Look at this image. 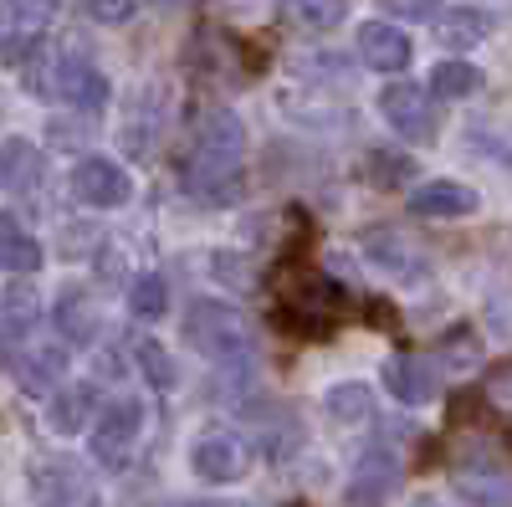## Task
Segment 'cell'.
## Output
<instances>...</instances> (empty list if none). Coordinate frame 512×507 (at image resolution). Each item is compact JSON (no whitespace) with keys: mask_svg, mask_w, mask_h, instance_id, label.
<instances>
[{"mask_svg":"<svg viewBox=\"0 0 512 507\" xmlns=\"http://www.w3.org/2000/svg\"><path fill=\"white\" fill-rule=\"evenodd\" d=\"M318 410H323V420H333V426H359V420H369V410H374V390L364 385V379H338V385L323 390Z\"/></svg>","mask_w":512,"mask_h":507,"instance_id":"obj_15","label":"cell"},{"mask_svg":"<svg viewBox=\"0 0 512 507\" xmlns=\"http://www.w3.org/2000/svg\"><path fill=\"white\" fill-rule=\"evenodd\" d=\"M72 195H77V205H88V210H123L128 200H134V175H128L118 159L88 154V159H77V169H72Z\"/></svg>","mask_w":512,"mask_h":507,"instance_id":"obj_4","label":"cell"},{"mask_svg":"<svg viewBox=\"0 0 512 507\" xmlns=\"http://www.w3.org/2000/svg\"><path fill=\"white\" fill-rule=\"evenodd\" d=\"M57 323H62L67 338H82V333L93 328V323H88V308H77V287L62 292V313H57Z\"/></svg>","mask_w":512,"mask_h":507,"instance_id":"obj_28","label":"cell"},{"mask_svg":"<svg viewBox=\"0 0 512 507\" xmlns=\"http://www.w3.org/2000/svg\"><path fill=\"white\" fill-rule=\"evenodd\" d=\"M487 36H492V16L477 11V6H456V11L441 16V41L451 52H472V47H482Z\"/></svg>","mask_w":512,"mask_h":507,"instance_id":"obj_19","label":"cell"},{"mask_svg":"<svg viewBox=\"0 0 512 507\" xmlns=\"http://www.w3.org/2000/svg\"><path fill=\"white\" fill-rule=\"evenodd\" d=\"M379 11H390L395 21H431L441 0H379Z\"/></svg>","mask_w":512,"mask_h":507,"instance_id":"obj_27","label":"cell"},{"mask_svg":"<svg viewBox=\"0 0 512 507\" xmlns=\"http://www.w3.org/2000/svg\"><path fill=\"white\" fill-rule=\"evenodd\" d=\"M0 267H6L11 277H36L41 267H47V251H41V241L31 231L16 226V216H6V226H0Z\"/></svg>","mask_w":512,"mask_h":507,"instance_id":"obj_16","label":"cell"},{"mask_svg":"<svg viewBox=\"0 0 512 507\" xmlns=\"http://www.w3.org/2000/svg\"><path fill=\"white\" fill-rule=\"evenodd\" d=\"M241 159H246V123L231 108H210L195 129V149H190V164H185L190 200H210V205L226 200Z\"/></svg>","mask_w":512,"mask_h":507,"instance_id":"obj_1","label":"cell"},{"mask_svg":"<svg viewBox=\"0 0 512 507\" xmlns=\"http://www.w3.org/2000/svg\"><path fill=\"white\" fill-rule=\"evenodd\" d=\"M415 507H436V497H415Z\"/></svg>","mask_w":512,"mask_h":507,"instance_id":"obj_31","label":"cell"},{"mask_svg":"<svg viewBox=\"0 0 512 507\" xmlns=\"http://www.w3.org/2000/svg\"><path fill=\"white\" fill-rule=\"evenodd\" d=\"M456 507H512V477H492V472H466L451 482Z\"/></svg>","mask_w":512,"mask_h":507,"instance_id":"obj_18","label":"cell"},{"mask_svg":"<svg viewBox=\"0 0 512 507\" xmlns=\"http://www.w3.org/2000/svg\"><path fill=\"white\" fill-rule=\"evenodd\" d=\"M477 205H482V195L451 175L410 190V216H425V221H461V216H477Z\"/></svg>","mask_w":512,"mask_h":507,"instance_id":"obj_5","label":"cell"},{"mask_svg":"<svg viewBox=\"0 0 512 507\" xmlns=\"http://www.w3.org/2000/svg\"><path fill=\"white\" fill-rule=\"evenodd\" d=\"M364 257H369L374 272H384L390 282H420L425 272H431V262H425L420 251L405 236H395V231H374L364 241Z\"/></svg>","mask_w":512,"mask_h":507,"instance_id":"obj_9","label":"cell"},{"mask_svg":"<svg viewBox=\"0 0 512 507\" xmlns=\"http://www.w3.org/2000/svg\"><path fill=\"white\" fill-rule=\"evenodd\" d=\"M379 118L390 123L400 139H425L431 134V103H425V88H415V82H390V88H379Z\"/></svg>","mask_w":512,"mask_h":507,"instance_id":"obj_8","label":"cell"},{"mask_svg":"<svg viewBox=\"0 0 512 507\" xmlns=\"http://www.w3.org/2000/svg\"><path fill=\"white\" fill-rule=\"evenodd\" d=\"M57 93L67 98V108L93 113V108L108 103V77H103V67H93L88 57H62V67H57Z\"/></svg>","mask_w":512,"mask_h":507,"instance_id":"obj_13","label":"cell"},{"mask_svg":"<svg viewBox=\"0 0 512 507\" xmlns=\"http://www.w3.org/2000/svg\"><path fill=\"white\" fill-rule=\"evenodd\" d=\"M139 436H144V400L123 395V400L103 405V415L93 420V431H88V451H93L98 467L123 472L128 461H134V451H139Z\"/></svg>","mask_w":512,"mask_h":507,"instance_id":"obj_3","label":"cell"},{"mask_svg":"<svg viewBox=\"0 0 512 507\" xmlns=\"http://www.w3.org/2000/svg\"><path fill=\"white\" fill-rule=\"evenodd\" d=\"M98 415H103L98 385H62L57 395H47V426L57 436H82V426L93 431Z\"/></svg>","mask_w":512,"mask_h":507,"instance_id":"obj_10","label":"cell"},{"mask_svg":"<svg viewBox=\"0 0 512 507\" xmlns=\"http://www.w3.org/2000/svg\"><path fill=\"white\" fill-rule=\"evenodd\" d=\"M395 487H400V456L390 446H369L359 456V467H354L344 497H349V507H379Z\"/></svg>","mask_w":512,"mask_h":507,"instance_id":"obj_6","label":"cell"},{"mask_svg":"<svg viewBox=\"0 0 512 507\" xmlns=\"http://www.w3.org/2000/svg\"><path fill=\"white\" fill-rule=\"evenodd\" d=\"M31 492L41 507H77L72 492H77V477L62 467V461H41V467L31 472Z\"/></svg>","mask_w":512,"mask_h":507,"instance_id":"obj_20","label":"cell"},{"mask_svg":"<svg viewBox=\"0 0 512 507\" xmlns=\"http://www.w3.org/2000/svg\"><path fill=\"white\" fill-rule=\"evenodd\" d=\"M11 374H16V385L41 400V395H57L62 385V374H67V349L62 344H41V349H26L11 359Z\"/></svg>","mask_w":512,"mask_h":507,"instance_id":"obj_11","label":"cell"},{"mask_svg":"<svg viewBox=\"0 0 512 507\" xmlns=\"http://www.w3.org/2000/svg\"><path fill=\"white\" fill-rule=\"evenodd\" d=\"M190 472L205 487H231L241 477V446L231 436H200L190 446Z\"/></svg>","mask_w":512,"mask_h":507,"instance_id":"obj_14","label":"cell"},{"mask_svg":"<svg viewBox=\"0 0 512 507\" xmlns=\"http://www.w3.org/2000/svg\"><path fill=\"white\" fill-rule=\"evenodd\" d=\"M482 67L477 62H466V57H446V62H436V72H431V93L436 98H446V103H461V98H477L482 93Z\"/></svg>","mask_w":512,"mask_h":507,"instance_id":"obj_17","label":"cell"},{"mask_svg":"<svg viewBox=\"0 0 512 507\" xmlns=\"http://www.w3.org/2000/svg\"><path fill=\"white\" fill-rule=\"evenodd\" d=\"M282 6L297 26H308V31H328V26H338L349 16V0H282Z\"/></svg>","mask_w":512,"mask_h":507,"instance_id":"obj_22","label":"cell"},{"mask_svg":"<svg viewBox=\"0 0 512 507\" xmlns=\"http://www.w3.org/2000/svg\"><path fill=\"white\" fill-rule=\"evenodd\" d=\"M441 364H446V374H451V379H466V374H472V369L482 364V344H477V338H466V333H461L456 354H451V349H441Z\"/></svg>","mask_w":512,"mask_h":507,"instance_id":"obj_26","label":"cell"},{"mask_svg":"<svg viewBox=\"0 0 512 507\" xmlns=\"http://www.w3.org/2000/svg\"><path fill=\"white\" fill-rule=\"evenodd\" d=\"M492 405L512 415V369H502V374H492Z\"/></svg>","mask_w":512,"mask_h":507,"instance_id":"obj_29","label":"cell"},{"mask_svg":"<svg viewBox=\"0 0 512 507\" xmlns=\"http://www.w3.org/2000/svg\"><path fill=\"white\" fill-rule=\"evenodd\" d=\"M175 507H251V502H226V497H205V502H175Z\"/></svg>","mask_w":512,"mask_h":507,"instance_id":"obj_30","label":"cell"},{"mask_svg":"<svg viewBox=\"0 0 512 507\" xmlns=\"http://www.w3.org/2000/svg\"><path fill=\"white\" fill-rule=\"evenodd\" d=\"M384 385H390V395L400 400V405H431L436 400V390H441V379H436V369L425 364L420 354H395L390 364H384Z\"/></svg>","mask_w":512,"mask_h":507,"instance_id":"obj_12","label":"cell"},{"mask_svg":"<svg viewBox=\"0 0 512 507\" xmlns=\"http://www.w3.org/2000/svg\"><path fill=\"white\" fill-rule=\"evenodd\" d=\"M354 47H359L364 67H369V72H384V77L405 72L410 57H415V41H410L400 26H390V21H364L359 36H354Z\"/></svg>","mask_w":512,"mask_h":507,"instance_id":"obj_7","label":"cell"},{"mask_svg":"<svg viewBox=\"0 0 512 507\" xmlns=\"http://www.w3.org/2000/svg\"><path fill=\"white\" fill-rule=\"evenodd\" d=\"M82 11H88L98 26H123L139 16V0H82Z\"/></svg>","mask_w":512,"mask_h":507,"instance_id":"obj_25","label":"cell"},{"mask_svg":"<svg viewBox=\"0 0 512 507\" xmlns=\"http://www.w3.org/2000/svg\"><path fill=\"white\" fill-rule=\"evenodd\" d=\"M190 344L216 364V369H246L251 364V333L246 318L221 303V298H200L190 308Z\"/></svg>","mask_w":512,"mask_h":507,"instance_id":"obj_2","label":"cell"},{"mask_svg":"<svg viewBox=\"0 0 512 507\" xmlns=\"http://www.w3.org/2000/svg\"><path fill=\"white\" fill-rule=\"evenodd\" d=\"M139 369H144V379H149V385L154 390H169V385H175V359H169V349L159 344V338H144V344H139Z\"/></svg>","mask_w":512,"mask_h":507,"instance_id":"obj_23","label":"cell"},{"mask_svg":"<svg viewBox=\"0 0 512 507\" xmlns=\"http://www.w3.org/2000/svg\"><path fill=\"white\" fill-rule=\"evenodd\" d=\"M21 282H26V277H16V282H11V292H6V333H11V338L31 323V308H41V298H31V292H26Z\"/></svg>","mask_w":512,"mask_h":507,"instance_id":"obj_24","label":"cell"},{"mask_svg":"<svg viewBox=\"0 0 512 507\" xmlns=\"http://www.w3.org/2000/svg\"><path fill=\"white\" fill-rule=\"evenodd\" d=\"M164 308H169V287H164V277H159V272H139L134 287H128V313L144 318V323H154V318H164Z\"/></svg>","mask_w":512,"mask_h":507,"instance_id":"obj_21","label":"cell"}]
</instances>
